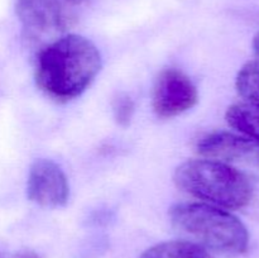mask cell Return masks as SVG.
Instances as JSON below:
<instances>
[{"label": "cell", "instance_id": "obj_1", "mask_svg": "<svg viewBox=\"0 0 259 258\" xmlns=\"http://www.w3.org/2000/svg\"><path fill=\"white\" fill-rule=\"evenodd\" d=\"M101 55L88 38L67 34L40 51L35 66L37 86L57 101L80 96L98 76Z\"/></svg>", "mask_w": 259, "mask_h": 258}, {"label": "cell", "instance_id": "obj_2", "mask_svg": "<svg viewBox=\"0 0 259 258\" xmlns=\"http://www.w3.org/2000/svg\"><path fill=\"white\" fill-rule=\"evenodd\" d=\"M175 229L206 250L225 255L247 252L249 234L235 215L222 207L204 202L175 205L169 211Z\"/></svg>", "mask_w": 259, "mask_h": 258}, {"label": "cell", "instance_id": "obj_3", "mask_svg": "<svg viewBox=\"0 0 259 258\" xmlns=\"http://www.w3.org/2000/svg\"><path fill=\"white\" fill-rule=\"evenodd\" d=\"M174 181L186 194L225 210L244 207L252 199L249 180L215 159H192L180 164Z\"/></svg>", "mask_w": 259, "mask_h": 258}, {"label": "cell", "instance_id": "obj_4", "mask_svg": "<svg viewBox=\"0 0 259 258\" xmlns=\"http://www.w3.org/2000/svg\"><path fill=\"white\" fill-rule=\"evenodd\" d=\"M197 151L206 158L233 167L249 181H259V141L243 134L217 132L202 137Z\"/></svg>", "mask_w": 259, "mask_h": 258}, {"label": "cell", "instance_id": "obj_5", "mask_svg": "<svg viewBox=\"0 0 259 258\" xmlns=\"http://www.w3.org/2000/svg\"><path fill=\"white\" fill-rule=\"evenodd\" d=\"M199 94L191 78L176 68H166L156 78L152 106L159 118H174L196 105Z\"/></svg>", "mask_w": 259, "mask_h": 258}, {"label": "cell", "instance_id": "obj_6", "mask_svg": "<svg viewBox=\"0 0 259 258\" xmlns=\"http://www.w3.org/2000/svg\"><path fill=\"white\" fill-rule=\"evenodd\" d=\"M17 15L29 40L60 34L67 28V8L61 0H17Z\"/></svg>", "mask_w": 259, "mask_h": 258}, {"label": "cell", "instance_id": "obj_7", "mask_svg": "<svg viewBox=\"0 0 259 258\" xmlns=\"http://www.w3.org/2000/svg\"><path fill=\"white\" fill-rule=\"evenodd\" d=\"M27 195L30 201L39 206H63L70 195L65 172L51 159H37L33 162L28 174Z\"/></svg>", "mask_w": 259, "mask_h": 258}, {"label": "cell", "instance_id": "obj_8", "mask_svg": "<svg viewBox=\"0 0 259 258\" xmlns=\"http://www.w3.org/2000/svg\"><path fill=\"white\" fill-rule=\"evenodd\" d=\"M228 124L238 133L259 141V105L243 101L229 106L225 114Z\"/></svg>", "mask_w": 259, "mask_h": 258}, {"label": "cell", "instance_id": "obj_9", "mask_svg": "<svg viewBox=\"0 0 259 258\" xmlns=\"http://www.w3.org/2000/svg\"><path fill=\"white\" fill-rule=\"evenodd\" d=\"M141 258H212L206 249L189 240H172L153 245Z\"/></svg>", "mask_w": 259, "mask_h": 258}, {"label": "cell", "instance_id": "obj_10", "mask_svg": "<svg viewBox=\"0 0 259 258\" xmlns=\"http://www.w3.org/2000/svg\"><path fill=\"white\" fill-rule=\"evenodd\" d=\"M238 93L244 101L259 105V60L249 61L239 70L235 80Z\"/></svg>", "mask_w": 259, "mask_h": 258}, {"label": "cell", "instance_id": "obj_11", "mask_svg": "<svg viewBox=\"0 0 259 258\" xmlns=\"http://www.w3.org/2000/svg\"><path fill=\"white\" fill-rule=\"evenodd\" d=\"M113 113L116 123L121 126H128L134 114V101L131 96L121 94L114 100Z\"/></svg>", "mask_w": 259, "mask_h": 258}, {"label": "cell", "instance_id": "obj_12", "mask_svg": "<svg viewBox=\"0 0 259 258\" xmlns=\"http://www.w3.org/2000/svg\"><path fill=\"white\" fill-rule=\"evenodd\" d=\"M66 8H78L88 5L91 0H61Z\"/></svg>", "mask_w": 259, "mask_h": 258}, {"label": "cell", "instance_id": "obj_13", "mask_svg": "<svg viewBox=\"0 0 259 258\" xmlns=\"http://www.w3.org/2000/svg\"><path fill=\"white\" fill-rule=\"evenodd\" d=\"M14 258H40L39 255L37 254L33 250H22V252L17 253Z\"/></svg>", "mask_w": 259, "mask_h": 258}, {"label": "cell", "instance_id": "obj_14", "mask_svg": "<svg viewBox=\"0 0 259 258\" xmlns=\"http://www.w3.org/2000/svg\"><path fill=\"white\" fill-rule=\"evenodd\" d=\"M253 50H254L255 57L259 60V33L255 35L254 39H253Z\"/></svg>", "mask_w": 259, "mask_h": 258}]
</instances>
